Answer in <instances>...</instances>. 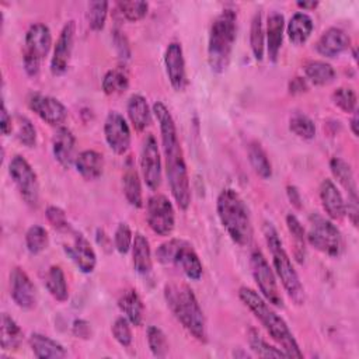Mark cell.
Wrapping results in <instances>:
<instances>
[{"instance_id":"obj_41","label":"cell","mask_w":359,"mask_h":359,"mask_svg":"<svg viewBox=\"0 0 359 359\" xmlns=\"http://www.w3.org/2000/svg\"><path fill=\"white\" fill-rule=\"evenodd\" d=\"M13 132L17 140L25 147H34L36 144V129L27 116L15 115Z\"/></svg>"},{"instance_id":"obj_28","label":"cell","mask_w":359,"mask_h":359,"mask_svg":"<svg viewBox=\"0 0 359 359\" xmlns=\"http://www.w3.org/2000/svg\"><path fill=\"white\" fill-rule=\"evenodd\" d=\"M126 112L135 130L143 132L150 126L153 111L150 109L147 100L143 95L132 94L126 104Z\"/></svg>"},{"instance_id":"obj_26","label":"cell","mask_w":359,"mask_h":359,"mask_svg":"<svg viewBox=\"0 0 359 359\" xmlns=\"http://www.w3.org/2000/svg\"><path fill=\"white\" fill-rule=\"evenodd\" d=\"M32 353L39 359H62L67 356L65 346L48 335L32 332L28 338Z\"/></svg>"},{"instance_id":"obj_6","label":"cell","mask_w":359,"mask_h":359,"mask_svg":"<svg viewBox=\"0 0 359 359\" xmlns=\"http://www.w3.org/2000/svg\"><path fill=\"white\" fill-rule=\"evenodd\" d=\"M262 231H264L266 245L271 251L275 275L279 278V280H280L285 292L290 297V300L294 304L302 306L304 303V289L300 282L299 273L294 269L293 262L282 244L278 230L273 227V224L271 222H264Z\"/></svg>"},{"instance_id":"obj_48","label":"cell","mask_w":359,"mask_h":359,"mask_svg":"<svg viewBox=\"0 0 359 359\" xmlns=\"http://www.w3.org/2000/svg\"><path fill=\"white\" fill-rule=\"evenodd\" d=\"M45 216H46V220L49 222V224L55 230H57L60 233H66V234L73 230L70 223H69V220H67V216H66V213H65V210L62 208L50 205V206L46 208Z\"/></svg>"},{"instance_id":"obj_40","label":"cell","mask_w":359,"mask_h":359,"mask_svg":"<svg viewBox=\"0 0 359 359\" xmlns=\"http://www.w3.org/2000/svg\"><path fill=\"white\" fill-rule=\"evenodd\" d=\"M49 245L48 230L41 224H32L25 233V247L29 254L36 255L45 251Z\"/></svg>"},{"instance_id":"obj_55","label":"cell","mask_w":359,"mask_h":359,"mask_svg":"<svg viewBox=\"0 0 359 359\" xmlns=\"http://www.w3.org/2000/svg\"><path fill=\"white\" fill-rule=\"evenodd\" d=\"M286 194H287V198H289L290 203L296 209H302V195H300V191L294 185H287L286 187Z\"/></svg>"},{"instance_id":"obj_5","label":"cell","mask_w":359,"mask_h":359,"mask_svg":"<svg viewBox=\"0 0 359 359\" xmlns=\"http://www.w3.org/2000/svg\"><path fill=\"white\" fill-rule=\"evenodd\" d=\"M237 35V14L224 8L210 25L208 39V63L215 73H223L230 63Z\"/></svg>"},{"instance_id":"obj_14","label":"cell","mask_w":359,"mask_h":359,"mask_svg":"<svg viewBox=\"0 0 359 359\" xmlns=\"http://www.w3.org/2000/svg\"><path fill=\"white\" fill-rule=\"evenodd\" d=\"M140 171L144 184L151 191H156L161 184V157L154 135L147 133L143 137L140 147Z\"/></svg>"},{"instance_id":"obj_46","label":"cell","mask_w":359,"mask_h":359,"mask_svg":"<svg viewBox=\"0 0 359 359\" xmlns=\"http://www.w3.org/2000/svg\"><path fill=\"white\" fill-rule=\"evenodd\" d=\"M116 8L121 13V15L123 18H126L128 21L136 22L142 18L146 17L147 11H149V3L146 1H137V0H130V1H118L116 3Z\"/></svg>"},{"instance_id":"obj_1","label":"cell","mask_w":359,"mask_h":359,"mask_svg":"<svg viewBox=\"0 0 359 359\" xmlns=\"http://www.w3.org/2000/svg\"><path fill=\"white\" fill-rule=\"evenodd\" d=\"M153 114L158 122L161 149L164 156L165 175L168 180L170 191L181 210H187L191 205V185L188 167L185 163L184 151L178 139L177 126L170 109L161 102L153 104Z\"/></svg>"},{"instance_id":"obj_31","label":"cell","mask_w":359,"mask_h":359,"mask_svg":"<svg viewBox=\"0 0 359 359\" xmlns=\"http://www.w3.org/2000/svg\"><path fill=\"white\" fill-rule=\"evenodd\" d=\"M132 262L133 268L140 275H147L151 271L153 259L150 243L142 233H135L132 243Z\"/></svg>"},{"instance_id":"obj_22","label":"cell","mask_w":359,"mask_h":359,"mask_svg":"<svg viewBox=\"0 0 359 359\" xmlns=\"http://www.w3.org/2000/svg\"><path fill=\"white\" fill-rule=\"evenodd\" d=\"M351 45V39L348 34L338 28V27H331L325 29L320 38L316 42V50L325 57H337L342 52H345Z\"/></svg>"},{"instance_id":"obj_15","label":"cell","mask_w":359,"mask_h":359,"mask_svg":"<svg viewBox=\"0 0 359 359\" xmlns=\"http://www.w3.org/2000/svg\"><path fill=\"white\" fill-rule=\"evenodd\" d=\"M104 136L109 149L118 154L123 156L130 147L132 133L128 121L118 111H109L104 122Z\"/></svg>"},{"instance_id":"obj_24","label":"cell","mask_w":359,"mask_h":359,"mask_svg":"<svg viewBox=\"0 0 359 359\" xmlns=\"http://www.w3.org/2000/svg\"><path fill=\"white\" fill-rule=\"evenodd\" d=\"M122 188L123 195L129 205L133 208H142L143 206V194H142V182L140 175L136 170L135 161L132 156H128L123 164V172H122Z\"/></svg>"},{"instance_id":"obj_18","label":"cell","mask_w":359,"mask_h":359,"mask_svg":"<svg viewBox=\"0 0 359 359\" xmlns=\"http://www.w3.org/2000/svg\"><path fill=\"white\" fill-rule=\"evenodd\" d=\"M67 234L72 236V241L63 244L65 254L72 259L80 272L91 273L97 265V255L93 245L80 231L72 230Z\"/></svg>"},{"instance_id":"obj_43","label":"cell","mask_w":359,"mask_h":359,"mask_svg":"<svg viewBox=\"0 0 359 359\" xmlns=\"http://www.w3.org/2000/svg\"><path fill=\"white\" fill-rule=\"evenodd\" d=\"M289 129L293 135L300 139L310 140L316 136V125L314 122L304 114H293L289 119Z\"/></svg>"},{"instance_id":"obj_44","label":"cell","mask_w":359,"mask_h":359,"mask_svg":"<svg viewBox=\"0 0 359 359\" xmlns=\"http://www.w3.org/2000/svg\"><path fill=\"white\" fill-rule=\"evenodd\" d=\"M146 335H147L146 337L147 338V345H149V349L153 353V356H156V358L167 356L170 345H168L167 337L163 332V330L156 327V325H149Z\"/></svg>"},{"instance_id":"obj_35","label":"cell","mask_w":359,"mask_h":359,"mask_svg":"<svg viewBox=\"0 0 359 359\" xmlns=\"http://www.w3.org/2000/svg\"><path fill=\"white\" fill-rule=\"evenodd\" d=\"M247 154H248L250 164L257 175H259L264 180H268L272 177V164L268 158L266 151L258 142L255 140L250 142L247 147Z\"/></svg>"},{"instance_id":"obj_37","label":"cell","mask_w":359,"mask_h":359,"mask_svg":"<svg viewBox=\"0 0 359 359\" xmlns=\"http://www.w3.org/2000/svg\"><path fill=\"white\" fill-rule=\"evenodd\" d=\"M101 87L107 95L122 94L129 87V77L123 69H119V67L111 69L104 74Z\"/></svg>"},{"instance_id":"obj_45","label":"cell","mask_w":359,"mask_h":359,"mask_svg":"<svg viewBox=\"0 0 359 359\" xmlns=\"http://www.w3.org/2000/svg\"><path fill=\"white\" fill-rule=\"evenodd\" d=\"M331 100L335 107H338L342 112L353 114L356 111L358 97L353 88L351 87H338L332 91Z\"/></svg>"},{"instance_id":"obj_53","label":"cell","mask_w":359,"mask_h":359,"mask_svg":"<svg viewBox=\"0 0 359 359\" xmlns=\"http://www.w3.org/2000/svg\"><path fill=\"white\" fill-rule=\"evenodd\" d=\"M309 90L307 80L304 77H294L289 83V93L290 94H302Z\"/></svg>"},{"instance_id":"obj_36","label":"cell","mask_w":359,"mask_h":359,"mask_svg":"<svg viewBox=\"0 0 359 359\" xmlns=\"http://www.w3.org/2000/svg\"><path fill=\"white\" fill-rule=\"evenodd\" d=\"M250 48L255 60L261 62L265 52V32L262 27V13L258 10L252 15L250 27Z\"/></svg>"},{"instance_id":"obj_56","label":"cell","mask_w":359,"mask_h":359,"mask_svg":"<svg viewBox=\"0 0 359 359\" xmlns=\"http://www.w3.org/2000/svg\"><path fill=\"white\" fill-rule=\"evenodd\" d=\"M349 126H351V132L355 137H358V111H355L352 114V118L349 121Z\"/></svg>"},{"instance_id":"obj_7","label":"cell","mask_w":359,"mask_h":359,"mask_svg":"<svg viewBox=\"0 0 359 359\" xmlns=\"http://www.w3.org/2000/svg\"><path fill=\"white\" fill-rule=\"evenodd\" d=\"M156 258L161 265H171L191 280H199L203 273V265L191 243L182 238H168L156 250Z\"/></svg>"},{"instance_id":"obj_49","label":"cell","mask_w":359,"mask_h":359,"mask_svg":"<svg viewBox=\"0 0 359 359\" xmlns=\"http://www.w3.org/2000/svg\"><path fill=\"white\" fill-rule=\"evenodd\" d=\"M132 243H133V234L129 224L121 222L114 231V248L119 254L125 255L132 248Z\"/></svg>"},{"instance_id":"obj_3","label":"cell","mask_w":359,"mask_h":359,"mask_svg":"<svg viewBox=\"0 0 359 359\" xmlns=\"http://www.w3.org/2000/svg\"><path fill=\"white\" fill-rule=\"evenodd\" d=\"M164 299L178 323L196 341H208L206 320L194 290L182 282H171L164 286Z\"/></svg>"},{"instance_id":"obj_25","label":"cell","mask_w":359,"mask_h":359,"mask_svg":"<svg viewBox=\"0 0 359 359\" xmlns=\"http://www.w3.org/2000/svg\"><path fill=\"white\" fill-rule=\"evenodd\" d=\"M285 31V17L278 11H272L266 20V52L272 63H276Z\"/></svg>"},{"instance_id":"obj_9","label":"cell","mask_w":359,"mask_h":359,"mask_svg":"<svg viewBox=\"0 0 359 359\" xmlns=\"http://www.w3.org/2000/svg\"><path fill=\"white\" fill-rule=\"evenodd\" d=\"M307 243L317 251L328 257H339L342 252L344 241L341 231L331 219L318 213L309 216V231L306 234Z\"/></svg>"},{"instance_id":"obj_20","label":"cell","mask_w":359,"mask_h":359,"mask_svg":"<svg viewBox=\"0 0 359 359\" xmlns=\"http://www.w3.org/2000/svg\"><path fill=\"white\" fill-rule=\"evenodd\" d=\"M164 66L168 81L175 91H182L187 84V69L184 50L180 42H170L164 52Z\"/></svg>"},{"instance_id":"obj_17","label":"cell","mask_w":359,"mask_h":359,"mask_svg":"<svg viewBox=\"0 0 359 359\" xmlns=\"http://www.w3.org/2000/svg\"><path fill=\"white\" fill-rule=\"evenodd\" d=\"M74 36H76V22L73 20H69L63 25L56 39L53 53L50 57V73L53 76H62L67 72L72 53H73Z\"/></svg>"},{"instance_id":"obj_57","label":"cell","mask_w":359,"mask_h":359,"mask_svg":"<svg viewBox=\"0 0 359 359\" xmlns=\"http://www.w3.org/2000/svg\"><path fill=\"white\" fill-rule=\"evenodd\" d=\"M296 6L299 8H303V10H314L318 6V1H314V0H311V1H297Z\"/></svg>"},{"instance_id":"obj_47","label":"cell","mask_w":359,"mask_h":359,"mask_svg":"<svg viewBox=\"0 0 359 359\" xmlns=\"http://www.w3.org/2000/svg\"><path fill=\"white\" fill-rule=\"evenodd\" d=\"M130 325H132L130 321L125 316H121V317L115 318V321L112 323V327H111V332H112L115 341L123 348L130 346L132 339H133Z\"/></svg>"},{"instance_id":"obj_52","label":"cell","mask_w":359,"mask_h":359,"mask_svg":"<svg viewBox=\"0 0 359 359\" xmlns=\"http://www.w3.org/2000/svg\"><path fill=\"white\" fill-rule=\"evenodd\" d=\"M13 126H14V119L11 118V115L8 114L4 101L1 102V112H0V128L4 136L10 135L13 132Z\"/></svg>"},{"instance_id":"obj_50","label":"cell","mask_w":359,"mask_h":359,"mask_svg":"<svg viewBox=\"0 0 359 359\" xmlns=\"http://www.w3.org/2000/svg\"><path fill=\"white\" fill-rule=\"evenodd\" d=\"M112 41H114V45H115V49L118 52V56L123 60L129 59L130 56V48H129V43H128V39L126 36L123 35V32L119 29V28H115L112 31Z\"/></svg>"},{"instance_id":"obj_16","label":"cell","mask_w":359,"mask_h":359,"mask_svg":"<svg viewBox=\"0 0 359 359\" xmlns=\"http://www.w3.org/2000/svg\"><path fill=\"white\" fill-rule=\"evenodd\" d=\"M27 104L32 112L52 126H62L67 118V108L55 97L41 93H31L27 98Z\"/></svg>"},{"instance_id":"obj_21","label":"cell","mask_w":359,"mask_h":359,"mask_svg":"<svg viewBox=\"0 0 359 359\" xmlns=\"http://www.w3.org/2000/svg\"><path fill=\"white\" fill-rule=\"evenodd\" d=\"M320 201L323 209L328 219L331 220H342L346 216V205L342 194L332 182V180L325 178L320 184Z\"/></svg>"},{"instance_id":"obj_11","label":"cell","mask_w":359,"mask_h":359,"mask_svg":"<svg viewBox=\"0 0 359 359\" xmlns=\"http://www.w3.org/2000/svg\"><path fill=\"white\" fill-rule=\"evenodd\" d=\"M8 174L22 201L29 208H36L39 203V182L27 158L20 154L13 156L8 164Z\"/></svg>"},{"instance_id":"obj_54","label":"cell","mask_w":359,"mask_h":359,"mask_svg":"<svg viewBox=\"0 0 359 359\" xmlns=\"http://www.w3.org/2000/svg\"><path fill=\"white\" fill-rule=\"evenodd\" d=\"M95 238H97L98 245H101V248H102L105 252H111V251H112V240H111V237L105 233L104 229H97V231H95Z\"/></svg>"},{"instance_id":"obj_4","label":"cell","mask_w":359,"mask_h":359,"mask_svg":"<svg viewBox=\"0 0 359 359\" xmlns=\"http://www.w3.org/2000/svg\"><path fill=\"white\" fill-rule=\"evenodd\" d=\"M217 217L231 241L240 247L250 245L252 240V222L250 210L233 188H223L216 199Z\"/></svg>"},{"instance_id":"obj_39","label":"cell","mask_w":359,"mask_h":359,"mask_svg":"<svg viewBox=\"0 0 359 359\" xmlns=\"http://www.w3.org/2000/svg\"><path fill=\"white\" fill-rule=\"evenodd\" d=\"M248 345L250 349L259 358H289L280 348L269 345L255 328L248 330Z\"/></svg>"},{"instance_id":"obj_8","label":"cell","mask_w":359,"mask_h":359,"mask_svg":"<svg viewBox=\"0 0 359 359\" xmlns=\"http://www.w3.org/2000/svg\"><path fill=\"white\" fill-rule=\"evenodd\" d=\"M52 46V34L43 22H34L28 27L22 46V63L28 76L35 77L42 60L46 57Z\"/></svg>"},{"instance_id":"obj_10","label":"cell","mask_w":359,"mask_h":359,"mask_svg":"<svg viewBox=\"0 0 359 359\" xmlns=\"http://www.w3.org/2000/svg\"><path fill=\"white\" fill-rule=\"evenodd\" d=\"M250 268L252 278L261 292V296L271 304L283 309V297L279 292L275 271L259 250H254L250 255Z\"/></svg>"},{"instance_id":"obj_34","label":"cell","mask_w":359,"mask_h":359,"mask_svg":"<svg viewBox=\"0 0 359 359\" xmlns=\"http://www.w3.org/2000/svg\"><path fill=\"white\" fill-rule=\"evenodd\" d=\"M304 79L314 86H327L335 79L334 67L324 60H309L304 65Z\"/></svg>"},{"instance_id":"obj_29","label":"cell","mask_w":359,"mask_h":359,"mask_svg":"<svg viewBox=\"0 0 359 359\" xmlns=\"http://www.w3.org/2000/svg\"><path fill=\"white\" fill-rule=\"evenodd\" d=\"M118 307L132 325L140 327L144 320V304L135 289H125L118 297Z\"/></svg>"},{"instance_id":"obj_2","label":"cell","mask_w":359,"mask_h":359,"mask_svg":"<svg viewBox=\"0 0 359 359\" xmlns=\"http://www.w3.org/2000/svg\"><path fill=\"white\" fill-rule=\"evenodd\" d=\"M238 299L254 314V317L262 324L266 332L289 358H303V352L300 351V346L286 321L258 292L251 287L241 286L238 289Z\"/></svg>"},{"instance_id":"obj_12","label":"cell","mask_w":359,"mask_h":359,"mask_svg":"<svg viewBox=\"0 0 359 359\" xmlns=\"http://www.w3.org/2000/svg\"><path fill=\"white\" fill-rule=\"evenodd\" d=\"M146 220L153 233L167 237L175 227V210L172 202L163 194H154L147 199Z\"/></svg>"},{"instance_id":"obj_33","label":"cell","mask_w":359,"mask_h":359,"mask_svg":"<svg viewBox=\"0 0 359 359\" xmlns=\"http://www.w3.org/2000/svg\"><path fill=\"white\" fill-rule=\"evenodd\" d=\"M24 339V332L15 320L7 313L1 314V349L15 351Z\"/></svg>"},{"instance_id":"obj_23","label":"cell","mask_w":359,"mask_h":359,"mask_svg":"<svg viewBox=\"0 0 359 359\" xmlns=\"http://www.w3.org/2000/svg\"><path fill=\"white\" fill-rule=\"evenodd\" d=\"M76 137L73 132L66 126H59L52 139V151L55 160L65 168H70L74 164L76 156Z\"/></svg>"},{"instance_id":"obj_32","label":"cell","mask_w":359,"mask_h":359,"mask_svg":"<svg viewBox=\"0 0 359 359\" xmlns=\"http://www.w3.org/2000/svg\"><path fill=\"white\" fill-rule=\"evenodd\" d=\"M45 286L49 294L57 302L69 299V286L63 269L59 265H52L45 275Z\"/></svg>"},{"instance_id":"obj_19","label":"cell","mask_w":359,"mask_h":359,"mask_svg":"<svg viewBox=\"0 0 359 359\" xmlns=\"http://www.w3.org/2000/svg\"><path fill=\"white\" fill-rule=\"evenodd\" d=\"M10 296L22 310H32L36 306V287L28 273L20 266L13 268L10 272Z\"/></svg>"},{"instance_id":"obj_30","label":"cell","mask_w":359,"mask_h":359,"mask_svg":"<svg viewBox=\"0 0 359 359\" xmlns=\"http://www.w3.org/2000/svg\"><path fill=\"white\" fill-rule=\"evenodd\" d=\"M313 28H314L313 18L303 11H297L290 17L286 27V32H287L289 41L293 45L300 46L310 38Z\"/></svg>"},{"instance_id":"obj_42","label":"cell","mask_w":359,"mask_h":359,"mask_svg":"<svg viewBox=\"0 0 359 359\" xmlns=\"http://www.w3.org/2000/svg\"><path fill=\"white\" fill-rule=\"evenodd\" d=\"M108 7H109L108 1L95 0V1L88 3L87 22H88L90 29L98 32L104 28L105 21H107V15H108Z\"/></svg>"},{"instance_id":"obj_51","label":"cell","mask_w":359,"mask_h":359,"mask_svg":"<svg viewBox=\"0 0 359 359\" xmlns=\"http://www.w3.org/2000/svg\"><path fill=\"white\" fill-rule=\"evenodd\" d=\"M72 332L76 338L88 339L91 337V325L88 321H86L83 318H77L72 324Z\"/></svg>"},{"instance_id":"obj_13","label":"cell","mask_w":359,"mask_h":359,"mask_svg":"<svg viewBox=\"0 0 359 359\" xmlns=\"http://www.w3.org/2000/svg\"><path fill=\"white\" fill-rule=\"evenodd\" d=\"M330 170L338 184L345 189L348 195L346 205V215L351 223L356 227L358 226V216H359V205H358V187L352 172L351 165L341 157H332L330 160Z\"/></svg>"},{"instance_id":"obj_38","label":"cell","mask_w":359,"mask_h":359,"mask_svg":"<svg viewBox=\"0 0 359 359\" xmlns=\"http://www.w3.org/2000/svg\"><path fill=\"white\" fill-rule=\"evenodd\" d=\"M286 227L294 241V257L299 264L304 262L306 257V231L300 220L293 215L287 213L286 215Z\"/></svg>"},{"instance_id":"obj_27","label":"cell","mask_w":359,"mask_h":359,"mask_svg":"<svg viewBox=\"0 0 359 359\" xmlns=\"http://www.w3.org/2000/svg\"><path fill=\"white\" fill-rule=\"evenodd\" d=\"M74 167L86 181L98 180L104 172V157L97 150H83L76 156Z\"/></svg>"}]
</instances>
